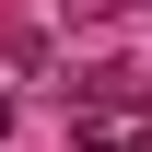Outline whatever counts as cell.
I'll list each match as a JSON object with an SVG mask.
<instances>
[{"label":"cell","mask_w":152,"mask_h":152,"mask_svg":"<svg viewBox=\"0 0 152 152\" xmlns=\"http://www.w3.org/2000/svg\"><path fill=\"white\" fill-rule=\"evenodd\" d=\"M0 129H12V94H0Z\"/></svg>","instance_id":"6da1fadb"}]
</instances>
